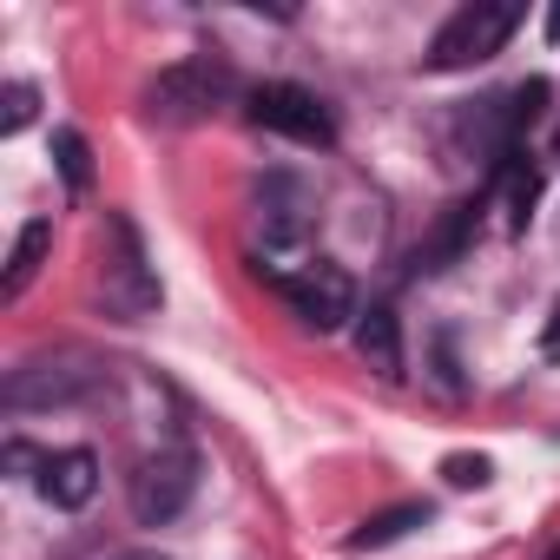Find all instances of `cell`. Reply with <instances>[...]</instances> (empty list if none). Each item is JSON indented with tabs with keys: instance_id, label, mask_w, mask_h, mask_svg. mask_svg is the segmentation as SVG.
<instances>
[{
	"instance_id": "obj_1",
	"label": "cell",
	"mask_w": 560,
	"mask_h": 560,
	"mask_svg": "<svg viewBox=\"0 0 560 560\" xmlns=\"http://www.w3.org/2000/svg\"><path fill=\"white\" fill-rule=\"evenodd\" d=\"M514 27H521V8H514V0H468V8H455V14L435 27L422 67H429V73L481 67V60H494V54L514 40Z\"/></svg>"
},
{
	"instance_id": "obj_2",
	"label": "cell",
	"mask_w": 560,
	"mask_h": 560,
	"mask_svg": "<svg viewBox=\"0 0 560 560\" xmlns=\"http://www.w3.org/2000/svg\"><path fill=\"white\" fill-rule=\"evenodd\" d=\"M231 93H237V73H231L224 60L198 54V60L165 67V73L145 86V113L165 119V126H178V119H205V113H218Z\"/></svg>"
},
{
	"instance_id": "obj_3",
	"label": "cell",
	"mask_w": 560,
	"mask_h": 560,
	"mask_svg": "<svg viewBox=\"0 0 560 560\" xmlns=\"http://www.w3.org/2000/svg\"><path fill=\"white\" fill-rule=\"evenodd\" d=\"M277 298L291 304V317H304L311 330H343L357 317V284L350 270L330 257H304L291 270H277Z\"/></svg>"
},
{
	"instance_id": "obj_4",
	"label": "cell",
	"mask_w": 560,
	"mask_h": 560,
	"mask_svg": "<svg viewBox=\"0 0 560 560\" xmlns=\"http://www.w3.org/2000/svg\"><path fill=\"white\" fill-rule=\"evenodd\" d=\"M198 488V455L191 448H159L132 468V521L139 527H165L172 514H185Z\"/></svg>"
},
{
	"instance_id": "obj_5",
	"label": "cell",
	"mask_w": 560,
	"mask_h": 560,
	"mask_svg": "<svg viewBox=\"0 0 560 560\" xmlns=\"http://www.w3.org/2000/svg\"><path fill=\"white\" fill-rule=\"evenodd\" d=\"M244 113H250V126H264V132H277V139H298V145H330V139H337L324 100L304 93V86H291V80L257 86V93L244 100Z\"/></svg>"
},
{
	"instance_id": "obj_6",
	"label": "cell",
	"mask_w": 560,
	"mask_h": 560,
	"mask_svg": "<svg viewBox=\"0 0 560 560\" xmlns=\"http://www.w3.org/2000/svg\"><path fill=\"white\" fill-rule=\"evenodd\" d=\"M106 304L132 324V317H145L152 304H159V277L145 270V244H139V231H132V218L126 211H113L106 218Z\"/></svg>"
},
{
	"instance_id": "obj_7",
	"label": "cell",
	"mask_w": 560,
	"mask_h": 560,
	"mask_svg": "<svg viewBox=\"0 0 560 560\" xmlns=\"http://www.w3.org/2000/svg\"><path fill=\"white\" fill-rule=\"evenodd\" d=\"M40 494L54 508H86L100 494V455L93 448H60V455H40Z\"/></svg>"
},
{
	"instance_id": "obj_8",
	"label": "cell",
	"mask_w": 560,
	"mask_h": 560,
	"mask_svg": "<svg viewBox=\"0 0 560 560\" xmlns=\"http://www.w3.org/2000/svg\"><path fill=\"white\" fill-rule=\"evenodd\" d=\"M357 357H363L376 376H402V330H396V311H389V304L357 311Z\"/></svg>"
},
{
	"instance_id": "obj_9",
	"label": "cell",
	"mask_w": 560,
	"mask_h": 560,
	"mask_svg": "<svg viewBox=\"0 0 560 560\" xmlns=\"http://www.w3.org/2000/svg\"><path fill=\"white\" fill-rule=\"evenodd\" d=\"M47 244H54V218H34V224H21V237H14V257H8V277H0V298H8V304H14V298L34 284V270H40Z\"/></svg>"
},
{
	"instance_id": "obj_10",
	"label": "cell",
	"mask_w": 560,
	"mask_h": 560,
	"mask_svg": "<svg viewBox=\"0 0 560 560\" xmlns=\"http://www.w3.org/2000/svg\"><path fill=\"white\" fill-rule=\"evenodd\" d=\"M429 521V501H402V508H383V514H370L357 534H350V553H370V547H389V540H402L409 527H422Z\"/></svg>"
},
{
	"instance_id": "obj_11",
	"label": "cell",
	"mask_w": 560,
	"mask_h": 560,
	"mask_svg": "<svg viewBox=\"0 0 560 560\" xmlns=\"http://www.w3.org/2000/svg\"><path fill=\"white\" fill-rule=\"evenodd\" d=\"M501 198H508V231H527V218H534V198H540V172L527 165V152L501 159Z\"/></svg>"
},
{
	"instance_id": "obj_12",
	"label": "cell",
	"mask_w": 560,
	"mask_h": 560,
	"mask_svg": "<svg viewBox=\"0 0 560 560\" xmlns=\"http://www.w3.org/2000/svg\"><path fill=\"white\" fill-rule=\"evenodd\" d=\"M54 159H60V178L73 185V191H86L93 185V152H86V139L67 126V132H54Z\"/></svg>"
},
{
	"instance_id": "obj_13",
	"label": "cell",
	"mask_w": 560,
	"mask_h": 560,
	"mask_svg": "<svg viewBox=\"0 0 560 560\" xmlns=\"http://www.w3.org/2000/svg\"><path fill=\"white\" fill-rule=\"evenodd\" d=\"M34 100H40V93H34L27 80H14L8 93H0V106H8V113H0V132H21V126L34 119Z\"/></svg>"
},
{
	"instance_id": "obj_14",
	"label": "cell",
	"mask_w": 560,
	"mask_h": 560,
	"mask_svg": "<svg viewBox=\"0 0 560 560\" xmlns=\"http://www.w3.org/2000/svg\"><path fill=\"white\" fill-rule=\"evenodd\" d=\"M442 475H448L455 488H481V481H488V462H481V455H448Z\"/></svg>"
},
{
	"instance_id": "obj_15",
	"label": "cell",
	"mask_w": 560,
	"mask_h": 560,
	"mask_svg": "<svg viewBox=\"0 0 560 560\" xmlns=\"http://www.w3.org/2000/svg\"><path fill=\"white\" fill-rule=\"evenodd\" d=\"M540 357H560V311L547 317V337H540Z\"/></svg>"
},
{
	"instance_id": "obj_16",
	"label": "cell",
	"mask_w": 560,
	"mask_h": 560,
	"mask_svg": "<svg viewBox=\"0 0 560 560\" xmlns=\"http://www.w3.org/2000/svg\"><path fill=\"white\" fill-rule=\"evenodd\" d=\"M119 560H165V553H119Z\"/></svg>"
},
{
	"instance_id": "obj_17",
	"label": "cell",
	"mask_w": 560,
	"mask_h": 560,
	"mask_svg": "<svg viewBox=\"0 0 560 560\" xmlns=\"http://www.w3.org/2000/svg\"><path fill=\"white\" fill-rule=\"evenodd\" d=\"M547 560H560V547H553V553H547Z\"/></svg>"
},
{
	"instance_id": "obj_18",
	"label": "cell",
	"mask_w": 560,
	"mask_h": 560,
	"mask_svg": "<svg viewBox=\"0 0 560 560\" xmlns=\"http://www.w3.org/2000/svg\"><path fill=\"white\" fill-rule=\"evenodd\" d=\"M553 152H560V139H553Z\"/></svg>"
}]
</instances>
